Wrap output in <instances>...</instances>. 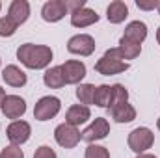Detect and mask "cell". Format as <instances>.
<instances>
[{
    "label": "cell",
    "mask_w": 160,
    "mask_h": 158,
    "mask_svg": "<svg viewBox=\"0 0 160 158\" xmlns=\"http://www.w3.org/2000/svg\"><path fill=\"white\" fill-rule=\"evenodd\" d=\"M52 48L47 45H34L24 43L17 48V60L28 69H45L52 62Z\"/></svg>",
    "instance_id": "1"
},
{
    "label": "cell",
    "mask_w": 160,
    "mask_h": 158,
    "mask_svg": "<svg viewBox=\"0 0 160 158\" xmlns=\"http://www.w3.org/2000/svg\"><path fill=\"white\" fill-rule=\"evenodd\" d=\"M128 62H123L121 60V54L116 48H108L104 52V56L101 60H97L95 63V71L99 75H104V77H112V75H119V73H125L128 69Z\"/></svg>",
    "instance_id": "2"
},
{
    "label": "cell",
    "mask_w": 160,
    "mask_h": 158,
    "mask_svg": "<svg viewBox=\"0 0 160 158\" xmlns=\"http://www.w3.org/2000/svg\"><path fill=\"white\" fill-rule=\"evenodd\" d=\"M127 143H128L130 151H134L136 155H142V153H145L147 149L153 147V143H155V134H153V130L147 128V126H138V128H134V130L128 134Z\"/></svg>",
    "instance_id": "3"
},
{
    "label": "cell",
    "mask_w": 160,
    "mask_h": 158,
    "mask_svg": "<svg viewBox=\"0 0 160 158\" xmlns=\"http://www.w3.org/2000/svg\"><path fill=\"white\" fill-rule=\"evenodd\" d=\"M54 140L63 149H75L80 143V140H82V132H80L77 126H73V125L62 123L54 130Z\"/></svg>",
    "instance_id": "4"
},
{
    "label": "cell",
    "mask_w": 160,
    "mask_h": 158,
    "mask_svg": "<svg viewBox=\"0 0 160 158\" xmlns=\"http://www.w3.org/2000/svg\"><path fill=\"white\" fill-rule=\"evenodd\" d=\"M62 110V101L58 97H52V95H47V97H41L39 101L36 102L34 106V117L38 121H48V119L56 117Z\"/></svg>",
    "instance_id": "5"
},
{
    "label": "cell",
    "mask_w": 160,
    "mask_h": 158,
    "mask_svg": "<svg viewBox=\"0 0 160 158\" xmlns=\"http://www.w3.org/2000/svg\"><path fill=\"white\" fill-rule=\"evenodd\" d=\"M30 134H32V126H30V123H26V121H22V119L13 121V123L6 128V136H8V140L11 141V145H19V147L30 140Z\"/></svg>",
    "instance_id": "6"
},
{
    "label": "cell",
    "mask_w": 160,
    "mask_h": 158,
    "mask_svg": "<svg viewBox=\"0 0 160 158\" xmlns=\"http://www.w3.org/2000/svg\"><path fill=\"white\" fill-rule=\"evenodd\" d=\"M95 39L89 34H77L67 41V50L78 56H91L95 52Z\"/></svg>",
    "instance_id": "7"
},
{
    "label": "cell",
    "mask_w": 160,
    "mask_h": 158,
    "mask_svg": "<svg viewBox=\"0 0 160 158\" xmlns=\"http://www.w3.org/2000/svg\"><path fill=\"white\" fill-rule=\"evenodd\" d=\"M108 134H110V123L104 117H95L89 123V126L82 132V140L88 143H95L99 140H104Z\"/></svg>",
    "instance_id": "8"
},
{
    "label": "cell",
    "mask_w": 160,
    "mask_h": 158,
    "mask_svg": "<svg viewBox=\"0 0 160 158\" xmlns=\"http://www.w3.org/2000/svg\"><path fill=\"white\" fill-rule=\"evenodd\" d=\"M2 114L6 116V119H21L24 114H26V101L19 95H8L4 104H2Z\"/></svg>",
    "instance_id": "9"
},
{
    "label": "cell",
    "mask_w": 160,
    "mask_h": 158,
    "mask_svg": "<svg viewBox=\"0 0 160 158\" xmlns=\"http://www.w3.org/2000/svg\"><path fill=\"white\" fill-rule=\"evenodd\" d=\"M62 67V73H63V78H65V84H80L88 69H86V63L80 62V60H67L65 63L60 65Z\"/></svg>",
    "instance_id": "10"
},
{
    "label": "cell",
    "mask_w": 160,
    "mask_h": 158,
    "mask_svg": "<svg viewBox=\"0 0 160 158\" xmlns=\"http://www.w3.org/2000/svg\"><path fill=\"white\" fill-rule=\"evenodd\" d=\"M67 7H65V0H48L43 4L41 7V17L47 22H58L67 15Z\"/></svg>",
    "instance_id": "11"
},
{
    "label": "cell",
    "mask_w": 160,
    "mask_h": 158,
    "mask_svg": "<svg viewBox=\"0 0 160 158\" xmlns=\"http://www.w3.org/2000/svg\"><path fill=\"white\" fill-rule=\"evenodd\" d=\"M8 17L19 26V24H24L30 17V4L26 0H13L9 4V9H8Z\"/></svg>",
    "instance_id": "12"
},
{
    "label": "cell",
    "mask_w": 160,
    "mask_h": 158,
    "mask_svg": "<svg viewBox=\"0 0 160 158\" xmlns=\"http://www.w3.org/2000/svg\"><path fill=\"white\" fill-rule=\"evenodd\" d=\"M2 78H4V82H6L8 86H11V87H22V86H26V82H28L26 73H24L21 67L13 65V63L4 67Z\"/></svg>",
    "instance_id": "13"
},
{
    "label": "cell",
    "mask_w": 160,
    "mask_h": 158,
    "mask_svg": "<svg viewBox=\"0 0 160 158\" xmlns=\"http://www.w3.org/2000/svg\"><path fill=\"white\" fill-rule=\"evenodd\" d=\"M97 21H99V15L91 7H82L78 11L71 13V24L75 28H88V26L95 24Z\"/></svg>",
    "instance_id": "14"
},
{
    "label": "cell",
    "mask_w": 160,
    "mask_h": 158,
    "mask_svg": "<svg viewBox=\"0 0 160 158\" xmlns=\"http://www.w3.org/2000/svg\"><path fill=\"white\" fill-rule=\"evenodd\" d=\"M88 119H91V112H89V108L84 106V104H73V106L67 110V114H65V123H67V125H73V126L84 125Z\"/></svg>",
    "instance_id": "15"
},
{
    "label": "cell",
    "mask_w": 160,
    "mask_h": 158,
    "mask_svg": "<svg viewBox=\"0 0 160 158\" xmlns=\"http://www.w3.org/2000/svg\"><path fill=\"white\" fill-rule=\"evenodd\" d=\"M123 37L128 39V41H132V43L142 45V43L145 41V37H147V24L142 22V21H132V22H128L127 28H125Z\"/></svg>",
    "instance_id": "16"
},
{
    "label": "cell",
    "mask_w": 160,
    "mask_h": 158,
    "mask_svg": "<svg viewBox=\"0 0 160 158\" xmlns=\"http://www.w3.org/2000/svg\"><path fill=\"white\" fill-rule=\"evenodd\" d=\"M128 17V6L123 0H114L110 2V6L106 7V19L112 24H119Z\"/></svg>",
    "instance_id": "17"
},
{
    "label": "cell",
    "mask_w": 160,
    "mask_h": 158,
    "mask_svg": "<svg viewBox=\"0 0 160 158\" xmlns=\"http://www.w3.org/2000/svg\"><path fill=\"white\" fill-rule=\"evenodd\" d=\"M43 84L50 89H60L65 86V78H63V73H62V67H50L45 71L43 75Z\"/></svg>",
    "instance_id": "18"
},
{
    "label": "cell",
    "mask_w": 160,
    "mask_h": 158,
    "mask_svg": "<svg viewBox=\"0 0 160 158\" xmlns=\"http://www.w3.org/2000/svg\"><path fill=\"white\" fill-rule=\"evenodd\" d=\"M110 110H112V119H116L118 123H132L136 119V108L128 102H123Z\"/></svg>",
    "instance_id": "19"
},
{
    "label": "cell",
    "mask_w": 160,
    "mask_h": 158,
    "mask_svg": "<svg viewBox=\"0 0 160 158\" xmlns=\"http://www.w3.org/2000/svg\"><path fill=\"white\" fill-rule=\"evenodd\" d=\"M118 50H119L121 60H123V62H125V60H134V58H138V56L142 54V45H138V43H132V41H128V39H125V37H121Z\"/></svg>",
    "instance_id": "20"
},
{
    "label": "cell",
    "mask_w": 160,
    "mask_h": 158,
    "mask_svg": "<svg viewBox=\"0 0 160 158\" xmlns=\"http://www.w3.org/2000/svg\"><path fill=\"white\" fill-rule=\"evenodd\" d=\"M93 104L99 106V108H110L112 106V86H106V84L97 86Z\"/></svg>",
    "instance_id": "21"
},
{
    "label": "cell",
    "mask_w": 160,
    "mask_h": 158,
    "mask_svg": "<svg viewBox=\"0 0 160 158\" xmlns=\"http://www.w3.org/2000/svg\"><path fill=\"white\" fill-rule=\"evenodd\" d=\"M95 86L93 84H80L77 87V99L80 101V104L88 106V104H93V97H95Z\"/></svg>",
    "instance_id": "22"
},
{
    "label": "cell",
    "mask_w": 160,
    "mask_h": 158,
    "mask_svg": "<svg viewBox=\"0 0 160 158\" xmlns=\"http://www.w3.org/2000/svg\"><path fill=\"white\" fill-rule=\"evenodd\" d=\"M123 102H128V91L123 84H114L112 86V106L110 108L119 106Z\"/></svg>",
    "instance_id": "23"
},
{
    "label": "cell",
    "mask_w": 160,
    "mask_h": 158,
    "mask_svg": "<svg viewBox=\"0 0 160 158\" xmlns=\"http://www.w3.org/2000/svg\"><path fill=\"white\" fill-rule=\"evenodd\" d=\"M84 158H110V151L102 145L97 143H89L86 149V156Z\"/></svg>",
    "instance_id": "24"
},
{
    "label": "cell",
    "mask_w": 160,
    "mask_h": 158,
    "mask_svg": "<svg viewBox=\"0 0 160 158\" xmlns=\"http://www.w3.org/2000/svg\"><path fill=\"white\" fill-rule=\"evenodd\" d=\"M15 32H17V24L8 15L0 17V37H11Z\"/></svg>",
    "instance_id": "25"
},
{
    "label": "cell",
    "mask_w": 160,
    "mask_h": 158,
    "mask_svg": "<svg viewBox=\"0 0 160 158\" xmlns=\"http://www.w3.org/2000/svg\"><path fill=\"white\" fill-rule=\"evenodd\" d=\"M0 158H24V153L19 145H6L2 151H0Z\"/></svg>",
    "instance_id": "26"
},
{
    "label": "cell",
    "mask_w": 160,
    "mask_h": 158,
    "mask_svg": "<svg viewBox=\"0 0 160 158\" xmlns=\"http://www.w3.org/2000/svg\"><path fill=\"white\" fill-rule=\"evenodd\" d=\"M34 158H58V155L54 153V149H52V147H48V145H41V147L36 149Z\"/></svg>",
    "instance_id": "27"
},
{
    "label": "cell",
    "mask_w": 160,
    "mask_h": 158,
    "mask_svg": "<svg viewBox=\"0 0 160 158\" xmlns=\"http://www.w3.org/2000/svg\"><path fill=\"white\" fill-rule=\"evenodd\" d=\"M65 7L69 13H75L82 7H86V0H65Z\"/></svg>",
    "instance_id": "28"
},
{
    "label": "cell",
    "mask_w": 160,
    "mask_h": 158,
    "mask_svg": "<svg viewBox=\"0 0 160 158\" xmlns=\"http://www.w3.org/2000/svg\"><path fill=\"white\" fill-rule=\"evenodd\" d=\"M136 6H138L140 9H145V11H149V9H155V7H158V2H157V0H151V2L136 0Z\"/></svg>",
    "instance_id": "29"
},
{
    "label": "cell",
    "mask_w": 160,
    "mask_h": 158,
    "mask_svg": "<svg viewBox=\"0 0 160 158\" xmlns=\"http://www.w3.org/2000/svg\"><path fill=\"white\" fill-rule=\"evenodd\" d=\"M6 97H8V95H6V91L2 89V86H0V108H2V104H4V101H6Z\"/></svg>",
    "instance_id": "30"
},
{
    "label": "cell",
    "mask_w": 160,
    "mask_h": 158,
    "mask_svg": "<svg viewBox=\"0 0 160 158\" xmlns=\"http://www.w3.org/2000/svg\"><path fill=\"white\" fill-rule=\"evenodd\" d=\"M136 158H157L155 155H149V153H142V155H138Z\"/></svg>",
    "instance_id": "31"
},
{
    "label": "cell",
    "mask_w": 160,
    "mask_h": 158,
    "mask_svg": "<svg viewBox=\"0 0 160 158\" xmlns=\"http://www.w3.org/2000/svg\"><path fill=\"white\" fill-rule=\"evenodd\" d=\"M157 41H158V45H160V26H158V30H157Z\"/></svg>",
    "instance_id": "32"
},
{
    "label": "cell",
    "mask_w": 160,
    "mask_h": 158,
    "mask_svg": "<svg viewBox=\"0 0 160 158\" xmlns=\"http://www.w3.org/2000/svg\"><path fill=\"white\" fill-rule=\"evenodd\" d=\"M157 126H158V130H160V117H158V121H157Z\"/></svg>",
    "instance_id": "33"
},
{
    "label": "cell",
    "mask_w": 160,
    "mask_h": 158,
    "mask_svg": "<svg viewBox=\"0 0 160 158\" xmlns=\"http://www.w3.org/2000/svg\"><path fill=\"white\" fill-rule=\"evenodd\" d=\"M157 9H158V13H160V2H158V7H157Z\"/></svg>",
    "instance_id": "34"
},
{
    "label": "cell",
    "mask_w": 160,
    "mask_h": 158,
    "mask_svg": "<svg viewBox=\"0 0 160 158\" xmlns=\"http://www.w3.org/2000/svg\"><path fill=\"white\" fill-rule=\"evenodd\" d=\"M0 9H2V4H0Z\"/></svg>",
    "instance_id": "35"
},
{
    "label": "cell",
    "mask_w": 160,
    "mask_h": 158,
    "mask_svg": "<svg viewBox=\"0 0 160 158\" xmlns=\"http://www.w3.org/2000/svg\"><path fill=\"white\" fill-rule=\"evenodd\" d=\"M0 65H2V62H0Z\"/></svg>",
    "instance_id": "36"
}]
</instances>
